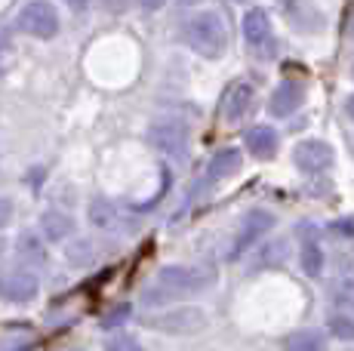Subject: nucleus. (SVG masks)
Masks as SVG:
<instances>
[{"instance_id":"1","label":"nucleus","mask_w":354,"mask_h":351,"mask_svg":"<svg viewBox=\"0 0 354 351\" xmlns=\"http://www.w3.org/2000/svg\"><path fill=\"white\" fill-rule=\"evenodd\" d=\"M216 283V272L203 265H167L158 272L154 287L145 293L148 305H160L167 299H179V296L207 293Z\"/></svg>"},{"instance_id":"22","label":"nucleus","mask_w":354,"mask_h":351,"mask_svg":"<svg viewBox=\"0 0 354 351\" xmlns=\"http://www.w3.org/2000/svg\"><path fill=\"white\" fill-rule=\"evenodd\" d=\"M105 351H145V348H142V342L136 339V336H129V333H114L111 339L105 342Z\"/></svg>"},{"instance_id":"13","label":"nucleus","mask_w":354,"mask_h":351,"mask_svg":"<svg viewBox=\"0 0 354 351\" xmlns=\"http://www.w3.org/2000/svg\"><path fill=\"white\" fill-rule=\"evenodd\" d=\"M86 216H90V225L99 228V231H105V234H118V231H127L129 228V219L124 216V210L114 207L111 200H102V198L93 200Z\"/></svg>"},{"instance_id":"7","label":"nucleus","mask_w":354,"mask_h":351,"mask_svg":"<svg viewBox=\"0 0 354 351\" xmlns=\"http://www.w3.org/2000/svg\"><path fill=\"white\" fill-rule=\"evenodd\" d=\"M274 213H268V210H250L247 216L241 219V228H237V234H234V244H231L228 249V259L234 262V259H241L243 253H247L250 247H256L259 240L265 238V234L274 228Z\"/></svg>"},{"instance_id":"3","label":"nucleus","mask_w":354,"mask_h":351,"mask_svg":"<svg viewBox=\"0 0 354 351\" xmlns=\"http://www.w3.org/2000/svg\"><path fill=\"white\" fill-rule=\"evenodd\" d=\"M139 323L145 330H158V333H167V336H192L207 327V314L201 308L179 305V308H160L154 314L139 317Z\"/></svg>"},{"instance_id":"4","label":"nucleus","mask_w":354,"mask_h":351,"mask_svg":"<svg viewBox=\"0 0 354 351\" xmlns=\"http://www.w3.org/2000/svg\"><path fill=\"white\" fill-rule=\"evenodd\" d=\"M16 28L22 35H28L34 40H53L59 35V12L53 3L46 0H31L19 10L16 16Z\"/></svg>"},{"instance_id":"11","label":"nucleus","mask_w":354,"mask_h":351,"mask_svg":"<svg viewBox=\"0 0 354 351\" xmlns=\"http://www.w3.org/2000/svg\"><path fill=\"white\" fill-rule=\"evenodd\" d=\"M253 102H256V90L247 84V80H234V84L225 90L222 96V117L228 124H241L250 111H253Z\"/></svg>"},{"instance_id":"31","label":"nucleus","mask_w":354,"mask_h":351,"mask_svg":"<svg viewBox=\"0 0 354 351\" xmlns=\"http://www.w3.org/2000/svg\"><path fill=\"white\" fill-rule=\"evenodd\" d=\"M179 3H185V6H192V3H201V0H179Z\"/></svg>"},{"instance_id":"20","label":"nucleus","mask_w":354,"mask_h":351,"mask_svg":"<svg viewBox=\"0 0 354 351\" xmlns=\"http://www.w3.org/2000/svg\"><path fill=\"white\" fill-rule=\"evenodd\" d=\"M326 330H330L336 339L342 342H354V317L351 314H342V312H333L330 321H326Z\"/></svg>"},{"instance_id":"6","label":"nucleus","mask_w":354,"mask_h":351,"mask_svg":"<svg viewBox=\"0 0 354 351\" xmlns=\"http://www.w3.org/2000/svg\"><path fill=\"white\" fill-rule=\"evenodd\" d=\"M148 145L158 154H167V158H179L188 148V126L176 117H163L154 120L148 126Z\"/></svg>"},{"instance_id":"12","label":"nucleus","mask_w":354,"mask_h":351,"mask_svg":"<svg viewBox=\"0 0 354 351\" xmlns=\"http://www.w3.org/2000/svg\"><path fill=\"white\" fill-rule=\"evenodd\" d=\"M305 102V86L299 84V80H283V84L274 86V93H271L268 99V111L274 114V117H290V114H296L299 108Z\"/></svg>"},{"instance_id":"25","label":"nucleus","mask_w":354,"mask_h":351,"mask_svg":"<svg viewBox=\"0 0 354 351\" xmlns=\"http://www.w3.org/2000/svg\"><path fill=\"white\" fill-rule=\"evenodd\" d=\"M333 231L336 234H345V238H354V219H339V222H333Z\"/></svg>"},{"instance_id":"5","label":"nucleus","mask_w":354,"mask_h":351,"mask_svg":"<svg viewBox=\"0 0 354 351\" xmlns=\"http://www.w3.org/2000/svg\"><path fill=\"white\" fill-rule=\"evenodd\" d=\"M37 293H40L37 272H31V268H25V265L0 272V299L3 302H10V305H25V302L37 299Z\"/></svg>"},{"instance_id":"15","label":"nucleus","mask_w":354,"mask_h":351,"mask_svg":"<svg viewBox=\"0 0 354 351\" xmlns=\"http://www.w3.org/2000/svg\"><path fill=\"white\" fill-rule=\"evenodd\" d=\"M243 142H247V151L259 160H271L277 154V145H281L277 130H271V126H253V130H247Z\"/></svg>"},{"instance_id":"33","label":"nucleus","mask_w":354,"mask_h":351,"mask_svg":"<svg viewBox=\"0 0 354 351\" xmlns=\"http://www.w3.org/2000/svg\"><path fill=\"white\" fill-rule=\"evenodd\" d=\"M237 3H241V0H237Z\"/></svg>"},{"instance_id":"2","label":"nucleus","mask_w":354,"mask_h":351,"mask_svg":"<svg viewBox=\"0 0 354 351\" xmlns=\"http://www.w3.org/2000/svg\"><path fill=\"white\" fill-rule=\"evenodd\" d=\"M182 40L203 59H222L228 50V25L216 10H201L182 22Z\"/></svg>"},{"instance_id":"23","label":"nucleus","mask_w":354,"mask_h":351,"mask_svg":"<svg viewBox=\"0 0 354 351\" xmlns=\"http://www.w3.org/2000/svg\"><path fill=\"white\" fill-rule=\"evenodd\" d=\"M93 256H96V249H93L90 240H77V244L68 249V259H71L74 265H86V262H93Z\"/></svg>"},{"instance_id":"29","label":"nucleus","mask_w":354,"mask_h":351,"mask_svg":"<svg viewBox=\"0 0 354 351\" xmlns=\"http://www.w3.org/2000/svg\"><path fill=\"white\" fill-rule=\"evenodd\" d=\"M65 3H68V6H71V10H84V6H86V3H90V0H65Z\"/></svg>"},{"instance_id":"9","label":"nucleus","mask_w":354,"mask_h":351,"mask_svg":"<svg viewBox=\"0 0 354 351\" xmlns=\"http://www.w3.org/2000/svg\"><path fill=\"white\" fill-rule=\"evenodd\" d=\"M333 148L326 145L324 139H305L292 148V164L296 170L308 173V176H317V173H326L333 167Z\"/></svg>"},{"instance_id":"26","label":"nucleus","mask_w":354,"mask_h":351,"mask_svg":"<svg viewBox=\"0 0 354 351\" xmlns=\"http://www.w3.org/2000/svg\"><path fill=\"white\" fill-rule=\"evenodd\" d=\"M12 62V46L6 44V40H0V71H6Z\"/></svg>"},{"instance_id":"21","label":"nucleus","mask_w":354,"mask_h":351,"mask_svg":"<svg viewBox=\"0 0 354 351\" xmlns=\"http://www.w3.org/2000/svg\"><path fill=\"white\" fill-rule=\"evenodd\" d=\"M333 308L354 317V281H342L333 290Z\"/></svg>"},{"instance_id":"16","label":"nucleus","mask_w":354,"mask_h":351,"mask_svg":"<svg viewBox=\"0 0 354 351\" xmlns=\"http://www.w3.org/2000/svg\"><path fill=\"white\" fill-rule=\"evenodd\" d=\"M40 234L50 244H62V240H68L74 234V219L62 210H46L40 216Z\"/></svg>"},{"instance_id":"32","label":"nucleus","mask_w":354,"mask_h":351,"mask_svg":"<svg viewBox=\"0 0 354 351\" xmlns=\"http://www.w3.org/2000/svg\"><path fill=\"white\" fill-rule=\"evenodd\" d=\"M351 77H354V65H351Z\"/></svg>"},{"instance_id":"18","label":"nucleus","mask_w":354,"mask_h":351,"mask_svg":"<svg viewBox=\"0 0 354 351\" xmlns=\"http://www.w3.org/2000/svg\"><path fill=\"white\" fill-rule=\"evenodd\" d=\"M283 351H326V336L321 330H296L283 339Z\"/></svg>"},{"instance_id":"30","label":"nucleus","mask_w":354,"mask_h":351,"mask_svg":"<svg viewBox=\"0 0 354 351\" xmlns=\"http://www.w3.org/2000/svg\"><path fill=\"white\" fill-rule=\"evenodd\" d=\"M3 253H6V240L0 238V256H3Z\"/></svg>"},{"instance_id":"10","label":"nucleus","mask_w":354,"mask_h":351,"mask_svg":"<svg viewBox=\"0 0 354 351\" xmlns=\"http://www.w3.org/2000/svg\"><path fill=\"white\" fill-rule=\"evenodd\" d=\"M277 3H281L283 19L302 35H315L324 28V12L311 0H277Z\"/></svg>"},{"instance_id":"17","label":"nucleus","mask_w":354,"mask_h":351,"mask_svg":"<svg viewBox=\"0 0 354 351\" xmlns=\"http://www.w3.org/2000/svg\"><path fill=\"white\" fill-rule=\"evenodd\" d=\"M241 164H243V158L237 148H222L209 160V179H228V176H234L241 170Z\"/></svg>"},{"instance_id":"8","label":"nucleus","mask_w":354,"mask_h":351,"mask_svg":"<svg viewBox=\"0 0 354 351\" xmlns=\"http://www.w3.org/2000/svg\"><path fill=\"white\" fill-rule=\"evenodd\" d=\"M243 44L250 46V50L256 53V56H268V53H274V31H271V19L265 10H253L243 12Z\"/></svg>"},{"instance_id":"19","label":"nucleus","mask_w":354,"mask_h":351,"mask_svg":"<svg viewBox=\"0 0 354 351\" xmlns=\"http://www.w3.org/2000/svg\"><path fill=\"white\" fill-rule=\"evenodd\" d=\"M299 265H302V272L308 274V278H321L324 272V249L317 244L315 238H305L302 247H299Z\"/></svg>"},{"instance_id":"24","label":"nucleus","mask_w":354,"mask_h":351,"mask_svg":"<svg viewBox=\"0 0 354 351\" xmlns=\"http://www.w3.org/2000/svg\"><path fill=\"white\" fill-rule=\"evenodd\" d=\"M10 222H12V200L0 198V228H6Z\"/></svg>"},{"instance_id":"14","label":"nucleus","mask_w":354,"mask_h":351,"mask_svg":"<svg viewBox=\"0 0 354 351\" xmlns=\"http://www.w3.org/2000/svg\"><path fill=\"white\" fill-rule=\"evenodd\" d=\"M16 256H19V265L31 268V272L44 268L46 262H50V256H46V247H44V234H34V231L19 234V240H16Z\"/></svg>"},{"instance_id":"28","label":"nucleus","mask_w":354,"mask_h":351,"mask_svg":"<svg viewBox=\"0 0 354 351\" xmlns=\"http://www.w3.org/2000/svg\"><path fill=\"white\" fill-rule=\"evenodd\" d=\"M345 114H348V117L354 120V93H351L348 99H345Z\"/></svg>"},{"instance_id":"27","label":"nucleus","mask_w":354,"mask_h":351,"mask_svg":"<svg viewBox=\"0 0 354 351\" xmlns=\"http://www.w3.org/2000/svg\"><path fill=\"white\" fill-rule=\"evenodd\" d=\"M139 6L142 10H163V6H167V0H139Z\"/></svg>"}]
</instances>
